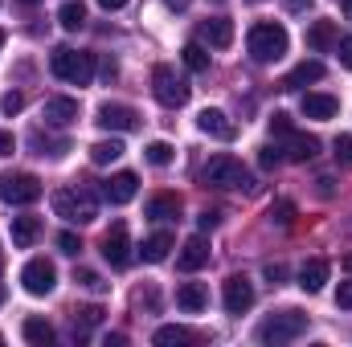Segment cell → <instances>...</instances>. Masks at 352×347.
I'll use <instances>...</instances> for the list:
<instances>
[{
  "instance_id": "21",
  "label": "cell",
  "mask_w": 352,
  "mask_h": 347,
  "mask_svg": "<svg viewBox=\"0 0 352 347\" xmlns=\"http://www.w3.org/2000/svg\"><path fill=\"white\" fill-rule=\"evenodd\" d=\"M303 115L307 119H336L340 115V102L332 94H303Z\"/></svg>"
},
{
  "instance_id": "39",
  "label": "cell",
  "mask_w": 352,
  "mask_h": 347,
  "mask_svg": "<svg viewBox=\"0 0 352 347\" xmlns=\"http://www.w3.org/2000/svg\"><path fill=\"white\" fill-rule=\"evenodd\" d=\"M78 282H82L87 290H107V282H102V278H98L94 270H78Z\"/></svg>"
},
{
  "instance_id": "11",
  "label": "cell",
  "mask_w": 352,
  "mask_h": 347,
  "mask_svg": "<svg viewBox=\"0 0 352 347\" xmlns=\"http://www.w3.org/2000/svg\"><path fill=\"white\" fill-rule=\"evenodd\" d=\"M102 258L111 261L115 270H123V265L131 261V241H127V225H123V221H115L111 233L102 237Z\"/></svg>"
},
{
  "instance_id": "4",
  "label": "cell",
  "mask_w": 352,
  "mask_h": 347,
  "mask_svg": "<svg viewBox=\"0 0 352 347\" xmlns=\"http://www.w3.org/2000/svg\"><path fill=\"white\" fill-rule=\"evenodd\" d=\"M246 45H250V58H254V62H278V58L287 53V29L274 25V21H263V25L250 29Z\"/></svg>"
},
{
  "instance_id": "18",
  "label": "cell",
  "mask_w": 352,
  "mask_h": 347,
  "mask_svg": "<svg viewBox=\"0 0 352 347\" xmlns=\"http://www.w3.org/2000/svg\"><path fill=\"white\" fill-rule=\"evenodd\" d=\"M336 41H340V29H336V21H316V25L307 29V45H311L316 53H328Z\"/></svg>"
},
{
  "instance_id": "35",
  "label": "cell",
  "mask_w": 352,
  "mask_h": 347,
  "mask_svg": "<svg viewBox=\"0 0 352 347\" xmlns=\"http://www.w3.org/2000/svg\"><path fill=\"white\" fill-rule=\"evenodd\" d=\"M291 217H295V204H291V200L270 204V221H274V225H291Z\"/></svg>"
},
{
  "instance_id": "30",
  "label": "cell",
  "mask_w": 352,
  "mask_h": 347,
  "mask_svg": "<svg viewBox=\"0 0 352 347\" xmlns=\"http://www.w3.org/2000/svg\"><path fill=\"white\" fill-rule=\"evenodd\" d=\"M160 347H173V344H192V331L188 327H176V323H168V327H160L156 335H152Z\"/></svg>"
},
{
  "instance_id": "14",
  "label": "cell",
  "mask_w": 352,
  "mask_h": 347,
  "mask_svg": "<svg viewBox=\"0 0 352 347\" xmlns=\"http://www.w3.org/2000/svg\"><path fill=\"white\" fill-rule=\"evenodd\" d=\"M287 143L278 147L283 152V160H291V164H303V160H316L320 156V139L316 135H299V131H291V135H283Z\"/></svg>"
},
{
  "instance_id": "13",
  "label": "cell",
  "mask_w": 352,
  "mask_h": 347,
  "mask_svg": "<svg viewBox=\"0 0 352 347\" xmlns=\"http://www.w3.org/2000/svg\"><path fill=\"white\" fill-rule=\"evenodd\" d=\"M197 37H201V45L226 49V45H234V21L230 16H209V21H201Z\"/></svg>"
},
{
  "instance_id": "56",
  "label": "cell",
  "mask_w": 352,
  "mask_h": 347,
  "mask_svg": "<svg viewBox=\"0 0 352 347\" xmlns=\"http://www.w3.org/2000/svg\"><path fill=\"white\" fill-rule=\"evenodd\" d=\"M340 4H349V0H340Z\"/></svg>"
},
{
  "instance_id": "36",
  "label": "cell",
  "mask_w": 352,
  "mask_h": 347,
  "mask_svg": "<svg viewBox=\"0 0 352 347\" xmlns=\"http://www.w3.org/2000/svg\"><path fill=\"white\" fill-rule=\"evenodd\" d=\"M0 106H4V115H8V119H12V115H21V106H25V94H21V90H8V94H4V102H0Z\"/></svg>"
},
{
  "instance_id": "23",
  "label": "cell",
  "mask_w": 352,
  "mask_h": 347,
  "mask_svg": "<svg viewBox=\"0 0 352 347\" xmlns=\"http://www.w3.org/2000/svg\"><path fill=\"white\" fill-rule=\"evenodd\" d=\"M205 302H209V290H205L201 282H184V286L176 290V307H180V311H188V315L205 311Z\"/></svg>"
},
{
  "instance_id": "31",
  "label": "cell",
  "mask_w": 352,
  "mask_h": 347,
  "mask_svg": "<svg viewBox=\"0 0 352 347\" xmlns=\"http://www.w3.org/2000/svg\"><path fill=\"white\" fill-rule=\"evenodd\" d=\"M144 160H148V164H156V168H168V164H173V147H168L164 139H156V143H148V147H144Z\"/></svg>"
},
{
  "instance_id": "25",
  "label": "cell",
  "mask_w": 352,
  "mask_h": 347,
  "mask_svg": "<svg viewBox=\"0 0 352 347\" xmlns=\"http://www.w3.org/2000/svg\"><path fill=\"white\" fill-rule=\"evenodd\" d=\"M176 213H180V196H173V192H160V196L148 200V217L152 221H173Z\"/></svg>"
},
{
  "instance_id": "37",
  "label": "cell",
  "mask_w": 352,
  "mask_h": 347,
  "mask_svg": "<svg viewBox=\"0 0 352 347\" xmlns=\"http://www.w3.org/2000/svg\"><path fill=\"white\" fill-rule=\"evenodd\" d=\"M258 164H263L266 172H274V168L283 164V152H278V147H263V152H258Z\"/></svg>"
},
{
  "instance_id": "1",
  "label": "cell",
  "mask_w": 352,
  "mask_h": 347,
  "mask_svg": "<svg viewBox=\"0 0 352 347\" xmlns=\"http://www.w3.org/2000/svg\"><path fill=\"white\" fill-rule=\"evenodd\" d=\"M201 184H205V188H226V192H254V188H258L254 176H250V168H246L242 160H234V156H213V160L201 168Z\"/></svg>"
},
{
  "instance_id": "27",
  "label": "cell",
  "mask_w": 352,
  "mask_h": 347,
  "mask_svg": "<svg viewBox=\"0 0 352 347\" xmlns=\"http://www.w3.org/2000/svg\"><path fill=\"white\" fill-rule=\"evenodd\" d=\"M119 156H123V143H119V139H98V143L90 147V164H98V168L115 164Z\"/></svg>"
},
{
  "instance_id": "12",
  "label": "cell",
  "mask_w": 352,
  "mask_h": 347,
  "mask_svg": "<svg viewBox=\"0 0 352 347\" xmlns=\"http://www.w3.org/2000/svg\"><path fill=\"white\" fill-rule=\"evenodd\" d=\"M102 200H111V204H127V200H135V192H140V180L135 172H115L111 180H102Z\"/></svg>"
},
{
  "instance_id": "46",
  "label": "cell",
  "mask_w": 352,
  "mask_h": 347,
  "mask_svg": "<svg viewBox=\"0 0 352 347\" xmlns=\"http://www.w3.org/2000/svg\"><path fill=\"white\" fill-rule=\"evenodd\" d=\"M283 8H291V12H303V8H311V0H283Z\"/></svg>"
},
{
  "instance_id": "2",
  "label": "cell",
  "mask_w": 352,
  "mask_h": 347,
  "mask_svg": "<svg viewBox=\"0 0 352 347\" xmlns=\"http://www.w3.org/2000/svg\"><path fill=\"white\" fill-rule=\"evenodd\" d=\"M50 70H54V78H62L70 86H90V78H94V53L62 45V49L50 53Z\"/></svg>"
},
{
  "instance_id": "53",
  "label": "cell",
  "mask_w": 352,
  "mask_h": 347,
  "mask_svg": "<svg viewBox=\"0 0 352 347\" xmlns=\"http://www.w3.org/2000/svg\"><path fill=\"white\" fill-rule=\"evenodd\" d=\"M0 270H4V250H0Z\"/></svg>"
},
{
  "instance_id": "5",
  "label": "cell",
  "mask_w": 352,
  "mask_h": 347,
  "mask_svg": "<svg viewBox=\"0 0 352 347\" xmlns=\"http://www.w3.org/2000/svg\"><path fill=\"white\" fill-rule=\"evenodd\" d=\"M299 335H307V315L303 311H278V315H270L263 327H258V339L263 344H291V339H299Z\"/></svg>"
},
{
  "instance_id": "24",
  "label": "cell",
  "mask_w": 352,
  "mask_h": 347,
  "mask_svg": "<svg viewBox=\"0 0 352 347\" xmlns=\"http://www.w3.org/2000/svg\"><path fill=\"white\" fill-rule=\"evenodd\" d=\"M173 246H176L173 233H152V237L144 241V250H140V254H144V261H152V265H156V261H164L168 254H173Z\"/></svg>"
},
{
  "instance_id": "7",
  "label": "cell",
  "mask_w": 352,
  "mask_h": 347,
  "mask_svg": "<svg viewBox=\"0 0 352 347\" xmlns=\"http://www.w3.org/2000/svg\"><path fill=\"white\" fill-rule=\"evenodd\" d=\"M0 200H8V204H33V200H41V180L29 172L0 176Z\"/></svg>"
},
{
  "instance_id": "26",
  "label": "cell",
  "mask_w": 352,
  "mask_h": 347,
  "mask_svg": "<svg viewBox=\"0 0 352 347\" xmlns=\"http://www.w3.org/2000/svg\"><path fill=\"white\" fill-rule=\"evenodd\" d=\"M21 335H25V339H29L33 347H50V344H54V327H50L45 319H25Z\"/></svg>"
},
{
  "instance_id": "54",
  "label": "cell",
  "mask_w": 352,
  "mask_h": 347,
  "mask_svg": "<svg viewBox=\"0 0 352 347\" xmlns=\"http://www.w3.org/2000/svg\"><path fill=\"white\" fill-rule=\"evenodd\" d=\"M0 302H4V286H0Z\"/></svg>"
},
{
  "instance_id": "40",
  "label": "cell",
  "mask_w": 352,
  "mask_h": 347,
  "mask_svg": "<svg viewBox=\"0 0 352 347\" xmlns=\"http://www.w3.org/2000/svg\"><path fill=\"white\" fill-rule=\"evenodd\" d=\"M58 246H62V254H78V250H82V241H78L74 233H62V237H58Z\"/></svg>"
},
{
  "instance_id": "50",
  "label": "cell",
  "mask_w": 352,
  "mask_h": 347,
  "mask_svg": "<svg viewBox=\"0 0 352 347\" xmlns=\"http://www.w3.org/2000/svg\"><path fill=\"white\" fill-rule=\"evenodd\" d=\"M340 8H344V12H349V16H352V0H349V4H340Z\"/></svg>"
},
{
  "instance_id": "15",
  "label": "cell",
  "mask_w": 352,
  "mask_h": 347,
  "mask_svg": "<svg viewBox=\"0 0 352 347\" xmlns=\"http://www.w3.org/2000/svg\"><path fill=\"white\" fill-rule=\"evenodd\" d=\"M197 127L205 131V135H213V139H234L238 135V127L226 119V110H217V106H205L201 115H197Z\"/></svg>"
},
{
  "instance_id": "42",
  "label": "cell",
  "mask_w": 352,
  "mask_h": 347,
  "mask_svg": "<svg viewBox=\"0 0 352 347\" xmlns=\"http://www.w3.org/2000/svg\"><path fill=\"white\" fill-rule=\"evenodd\" d=\"M266 278H270V286H278V282L287 278V265H278V261H270V265H266Z\"/></svg>"
},
{
  "instance_id": "29",
  "label": "cell",
  "mask_w": 352,
  "mask_h": 347,
  "mask_svg": "<svg viewBox=\"0 0 352 347\" xmlns=\"http://www.w3.org/2000/svg\"><path fill=\"white\" fill-rule=\"evenodd\" d=\"M180 53H184V66H188L192 74H205V70H209V53H205V45H201V41H188Z\"/></svg>"
},
{
  "instance_id": "20",
  "label": "cell",
  "mask_w": 352,
  "mask_h": 347,
  "mask_svg": "<svg viewBox=\"0 0 352 347\" xmlns=\"http://www.w3.org/2000/svg\"><path fill=\"white\" fill-rule=\"evenodd\" d=\"M324 78V62H299L287 78H283V90H303L307 82H320Z\"/></svg>"
},
{
  "instance_id": "10",
  "label": "cell",
  "mask_w": 352,
  "mask_h": 347,
  "mask_svg": "<svg viewBox=\"0 0 352 347\" xmlns=\"http://www.w3.org/2000/svg\"><path fill=\"white\" fill-rule=\"evenodd\" d=\"M221 302H226L230 315H246V311L254 307V286H250V278H242V274L226 278V294H221Z\"/></svg>"
},
{
  "instance_id": "3",
  "label": "cell",
  "mask_w": 352,
  "mask_h": 347,
  "mask_svg": "<svg viewBox=\"0 0 352 347\" xmlns=\"http://www.w3.org/2000/svg\"><path fill=\"white\" fill-rule=\"evenodd\" d=\"M54 213L62 221H74V225H90L98 217V200L90 188H58L54 192Z\"/></svg>"
},
{
  "instance_id": "38",
  "label": "cell",
  "mask_w": 352,
  "mask_h": 347,
  "mask_svg": "<svg viewBox=\"0 0 352 347\" xmlns=\"http://www.w3.org/2000/svg\"><path fill=\"white\" fill-rule=\"evenodd\" d=\"M270 131H274V135H291V131H295V127H291V115L274 110V115H270Z\"/></svg>"
},
{
  "instance_id": "43",
  "label": "cell",
  "mask_w": 352,
  "mask_h": 347,
  "mask_svg": "<svg viewBox=\"0 0 352 347\" xmlns=\"http://www.w3.org/2000/svg\"><path fill=\"white\" fill-rule=\"evenodd\" d=\"M336 45H340V62H344V66L352 70V37H344V41H336Z\"/></svg>"
},
{
  "instance_id": "8",
  "label": "cell",
  "mask_w": 352,
  "mask_h": 347,
  "mask_svg": "<svg viewBox=\"0 0 352 347\" xmlns=\"http://www.w3.org/2000/svg\"><path fill=\"white\" fill-rule=\"evenodd\" d=\"M21 286H25L29 294L45 298V294H50V290L58 286V270H54V261H45V258L25 261V270H21Z\"/></svg>"
},
{
  "instance_id": "51",
  "label": "cell",
  "mask_w": 352,
  "mask_h": 347,
  "mask_svg": "<svg viewBox=\"0 0 352 347\" xmlns=\"http://www.w3.org/2000/svg\"><path fill=\"white\" fill-rule=\"evenodd\" d=\"M21 4H41V0H21Z\"/></svg>"
},
{
  "instance_id": "17",
  "label": "cell",
  "mask_w": 352,
  "mask_h": 347,
  "mask_svg": "<svg viewBox=\"0 0 352 347\" xmlns=\"http://www.w3.org/2000/svg\"><path fill=\"white\" fill-rule=\"evenodd\" d=\"M176 265L180 270H201V265H209V241L205 237H188L184 246H180V254H176Z\"/></svg>"
},
{
  "instance_id": "32",
  "label": "cell",
  "mask_w": 352,
  "mask_h": 347,
  "mask_svg": "<svg viewBox=\"0 0 352 347\" xmlns=\"http://www.w3.org/2000/svg\"><path fill=\"white\" fill-rule=\"evenodd\" d=\"M29 139H33V147H37V156H54V160H58V156H66V152H70V143H62V139H58V143H50V139H45L41 131H33Z\"/></svg>"
},
{
  "instance_id": "16",
  "label": "cell",
  "mask_w": 352,
  "mask_h": 347,
  "mask_svg": "<svg viewBox=\"0 0 352 347\" xmlns=\"http://www.w3.org/2000/svg\"><path fill=\"white\" fill-rule=\"evenodd\" d=\"M41 115H45L50 127H70L78 119V98H62V94L58 98H45V110Z\"/></svg>"
},
{
  "instance_id": "55",
  "label": "cell",
  "mask_w": 352,
  "mask_h": 347,
  "mask_svg": "<svg viewBox=\"0 0 352 347\" xmlns=\"http://www.w3.org/2000/svg\"><path fill=\"white\" fill-rule=\"evenodd\" d=\"M0 344H4V335H0Z\"/></svg>"
},
{
  "instance_id": "48",
  "label": "cell",
  "mask_w": 352,
  "mask_h": 347,
  "mask_svg": "<svg viewBox=\"0 0 352 347\" xmlns=\"http://www.w3.org/2000/svg\"><path fill=\"white\" fill-rule=\"evenodd\" d=\"M164 4H168V8H176V12H180V8H188L192 0H164Z\"/></svg>"
},
{
  "instance_id": "52",
  "label": "cell",
  "mask_w": 352,
  "mask_h": 347,
  "mask_svg": "<svg viewBox=\"0 0 352 347\" xmlns=\"http://www.w3.org/2000/svg\"><path fill=\"white\" fill-rule=\"evenodd\" d=\"M0 49H4V29H0Z\"/></svg>"
},
{
  "instance_id": "28",
  "label": "cell",
  "mask_w": 352,
  "mask_h": 347,
  "mask_svg": "<svg viewBox=\"0 0 352 347\" xmlns=\"http://www.w3.org/2000/svg\"><path fill=\"white\" fill-rule=\"evenodd\" d=\"M58 21H62V29H82L87 25V8H82V0H66L62 8H58Z\"/></svg>"
},
{
  "instance_id": "45",
  "label": "cell",
  "mask_w": 352,
  "mask_h": 347,
  "mask_svg": "<svg viewBox=\"0 0 352 347\" xmlns=\"http://www.w3.org/2000/svg\"><path fill=\"white\" fill-rule=\"evenodd\" d=\"M217 221H221L217 213H201V229H217Z\"/></svg>"
},
{
  "instance_id": "47",
  "label": "cell",
  "mask_w": 352,
  "mask_h": 347,
  "mask_svg": "<svg viewBox=\"0 0 352 347\" xmlns=\"http://www.w3.org/2000/svg\"><path fill=\"white\" fill-rule=\"evenodd\" d=\"M123 4H127V0H98V8H107V12H119Z\"/></svg>"
},
{
  "instance_id": "19",
  "label": "cell",
  "mask_w": 352,
  "mask_h": 347,
  "mask_svg": "<svg viewBox=\"0 0 352 347\" xmlns=\"http://www.w3.org/2000/svg\"><path fill=\"white\" fill-rule=\"evenodd\" d=\"M328 261L324 258H311V261H303V270H299V286L307 290V294H316V290H324V282H328Z\"/></svg>"
},
{
  "instance_id": "41",
  "label": "cell",
  "mask_w": 352,
  "mask_h": 347,
  "mask_svg": "<svg viewBox=\"0 0 352 347\" xmlns=\"http://www.w3.org/2000/svg\"><path fill=\"white\" fill-rule=\"evenodd\" d=\"M336 307L352 311V282H340V290H336Z\"/></svg>"
},
{
  "instance_id": "22",
  "label": "cell",
  "mask_w": 352,
  "mask_h": 347,
  "mask_svg": "<svg viewBox=\"0 0 352 347\" xmlns=\"http://www.w3.org/2000/svg\"><path fill=\"white\" fill-rule=\"evenodd\" d=\"M37 237H41V221L37 217H12V246L16 250L37 246Z\"/></svg>"
},
{
  "instance_id": "33",
  "label": "cell",
  "mask_w": 352,
  "mask_h": 347,
  "mask_svg": "<svg viewBox=\"0 0 352 347\" xmlns=\"http://www.w3.org/2000/svg\"><path fill=\"white\" fill-rule=\"evenodd\" d=\"M332 156H336L340 168H352V135H340V139L332 143Z\"/></svg>"
},
{
  "instance_id": "44",
  "label": "cell",
  "mask_w": 352,
  "mask_h": 347,
  "mask_svg": "<svg viewBox=\"0 0 352 347\" xmlns=\"http://www.w3.org/2000/svg\"><path fill=\"white\" fill-rule=\"evenodd\" d=\"M16 152V143H12V135L8 131H0V156H12Z\"/></svg>"
},
{
  "instance_id": "49",
  "label": "cell",
  "mask_w": 352,
  "mask_h": 347,
  "mask_svg": "<svg viewBox=\"0 0 352 347\" xmlns=\"http://www.w3.org/2000/svg\"><path fill=\"white\" fill-rule=\"evenodd\" d=\"M344 270H349V274H352V254H349V258H344Z\"/></svg>"
},
{
  "instance_id": "6",
  "label": "cell",
  "mask_w": 352,
  "mask_h": 347,
  "mask_svg": "<svg viewBox=\"0 0 352 347\" xmlns=\"http://www.w3.org/2000/svg\"><path fill=\"white\" fill-rule=\"evenodd\" d=\"M152 94H156L160 106H184L188 94H192V86L176 74L173 66H156V70H152Z\"/></svg>"
},
{
  "instance_id": "9",
  "label": "cell",
  "mask_w": 352,
  "mask_h": 347,
  "mask_svg": "<svg viewBox=\"0 0 352 347\" xmlns=\"http://www.w3.org/2000/svg\"><path fill=\"white\" fill-rule=\"evenodd\" d=\"M94 123L102 131H135L140 127V110L135 106H123V102H102Z\"/></svg>"
},
{
  "instance_id": "34",
  "label": "cell",
  "mask_w": 352,
  "mask_h": 347,
  "mask_svg": "<svg viewBox=\"0 0 352 347\" xmlns=\"http://www.w3.org/2000/svg\"><path fill=\"white\" fill-rule=\"evenodd\" d=\"M102 323V311L98 307H82V311H74V327H98Z\"/></svg>"
}]
</instances>
